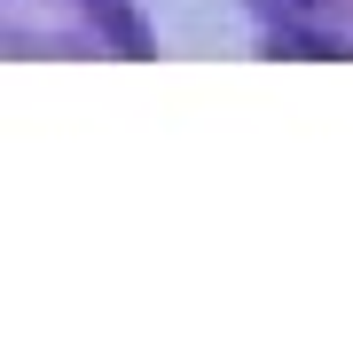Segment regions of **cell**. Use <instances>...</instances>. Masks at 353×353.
Masks as SVG:
<instances>
[{
    "mask_svg": "<svg viewBox=\"0 0 353 353\" xmlns=\"http://www.w3.org/2000/svg\"><path fill=\"white\" fill-rule=\"evenodd\" d=\"M94 16H102V24L118 32V48H126V55H141V48H150V39H141V24H134V8H126V0H94Z\"/></svg>",
    "mask_w": 353,
    "mask_h": 353,
    "instance_id": "6da1fadb",
    "label": "cell"
},
{
    "mask_svg": "<svg viewBox=\"0 0 353 353\" xmlns=\"http://www.w3.org/2000/svg\"><path fill=\"white\" fill-rule=\"evenodd\" d=\"M290 8H299V0H290Z\"/></svg>",
    "mask_w": 353,
    "mask_h": 353,
    "instance_id": "7a4b0ae2",
    "label": "cell"
}]
</instances>
